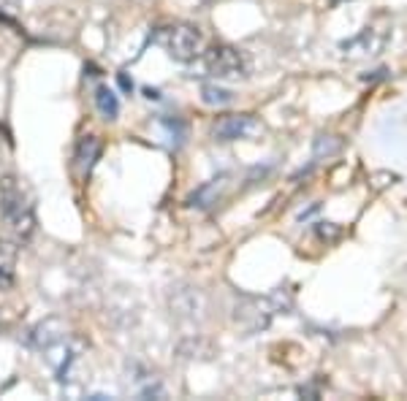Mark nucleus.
I'll use <instances>...</instances> for the list:
<instances>
[{
    "instance_id": "12",
    "label": "nucleus",
    "mask_w": 407,
    "mask_h": 401,
    "mask_svg": "<svg viewBox=\"0 0 407 401\" xmlns=\"http://www.w3.org/2000/svg\"><path fill=\"white\" fill-rule=\"evenodd\" d=\"M117 81H120V87H123L125 93H133V81H130L125 74H117Z\"/></svg>"
},
{
    "instance_id": "11",
    "label": "nucleus",
    "mask_w": 407,
    "mask_h": 401,
    "mask_svg": "<svg viewBox=\"0 0 407 401\" xmlns=\"http://www.w3.org/2000/svg\"><path fill=\"white\" fill-rule=\"evenodd\" d=\"M14 285V274L8 266H0V290H8Z\"/></svg>"
},
{
    "instance_id": "13",
    "label": "nucleus",
    "mask_w": 407,
    "mask_h": 401,
    "mask_svg": "<svg viewBox=\"0 0 407 401\" xmlns=\"http://www.w3.org/2000/svg\"><path fill=\"white\" fill-rule=\"evenodd\" d=\"M144 93H147V98H160V93H158V90H144Z\"/></svg>"
},
{
    "instance_id": "3",
    "label": "nucleus",
    "mask_w": 407,
    "mask_h": 401,
    "mask_svg": "<svg viewBox=\"0 0 407 401\" xmlns=\"http://www.w3.org/2000/svg\"><path fill=\"white\" fill-rule=\"evenodd\" d=\"M204 65L206 74L215 79H245L247 76V57L245 52L229 47V44H217L204 54Z\"/></svg>"
},
{
    "instance_id": "9",
    "label": "nucleus",
    "mask_w": 407,
    "mask_h": 401,
    "mask_svg": "<svg viewBox=\"0 0 407 401\" xmlns=\"http://www.w3.org/2000/svg\"><path fill=\"white\" fill-rule=\"evenodd\" d=\"M223 179H212L206 187H201L193 198H190V203L193 206H212V203H217V198H220V190H223Z\"/></svg>"
},
{
    "instance_id": "4",
    "label": "nucleus",
    "mask_w": 407,
    "mask_h": 401,
    "mask_svg": "<svg viewBox=\"0 0 407 401\" xmlns=\"http://www.w3.org/2000/svg\"><path fill=\"white\" fill-rule=\"evenodd\" d=\"M212 136L215 141H255L263 136V125L253 114H231L212 125Z\"/></svg>"
},
{
    "instance_id": "5",
    "label": "nucleus",
    "mask_w": 407,
    "mask_h": 401,
    "mask_svg": "<svg viewBox=\"0 0 407 401\" xmlns=\"http://www.w3.org/2000/svg\"><path fill=\"white\" fill-rule=\"evenodd\" d=\"M391 41V30L385 27H364L361 33H356L353 38L342 41L339 52L348 60H361V57H375L385 49V44Z\"/></svg>"
},
{
    "instance_id": "7",
    "label": "nucleus",
    "mask_w": 407,
    "mask_h": 401,
    "mask_svg": "<svg viewBox=\"0 0 407 401\" xmlns=\"http://www.w3.org/2000/svg\"><path fill=\"white\" fill-rule=\"evenodd\" d=\"M95 106H98L103 120H109V123L120 117V100L114 95V90H109L106 84H101V87L95 90Z\"/></svg>"
},
{
    "instance_id": "8",
    "label": "nucleus",
    "mask_w": 407,
    "mask_h": 401,
    "mask_svg": "<svg viewBox=\"0 0 407 401\" xmlns=\"http://www.w3.org/2000/svg\"><path fill=\"white\" fill-rule=\"evenodd\" d=\"M201 100L206 106H229V103H233V93L226 87H217V84H204Z\"/></svg>"
},
{
    "instance_id": "1",
    "label": "nucleus",
    "mask_w": 407,
    "mask_h": 401,
    "mask_svg": "<svg viewBox=\"0 0 407 401\" xmlns=\"http://www.w3.org/2000/svg\"><path fill=\"white\" fill-rule=\"evenodd\" d=\"M0 212L6 217V223L14 228V233L20 239H27L36 228V212H33V198L27 193V187L14 179V176H3L0 179Z\"/></svg>"
},
{
    "instance_id": "6",
    "label": "nucleus",
    "mask_w": 407,
    "mask_h": 401,
    "mask_svg": "<svg viewBox=\"0 0 407 401\" xmlns=\"http://www.w3.org/2000/svg\"><path fill=\"white\" fill-rule=\"evenodd\" d=\"M101 139L98 136H82L77 144V152H74V166L82 179H87L90 171L95 168L98 157H101Z\"/></svg>"
},
{
    "instance_id": "10",
    "label": "nucleus",
    "mask_w": 407,
    "mask_h": 401,
    "mask_svg": "<svg viewBox=\"0 0 407 401\" xmlns=\"http://www.w3.org/2000/svg\"><path fill=\"white\" fill-rule=\"evenodd\" d=\"M339 150H342V141L337 136H318V141H315V157H323V155L331 157Z\"/></svg>"
},
{
    "instance_id": "2",
    "label": "nucleus",
    "mask_w": 407,
    "mask_h": 401,
    "mask_svg": "<svg viewBox=\"0 0 407 401\" xmlns=\"http://www.w3.org/2000/svg\"><path fill=\"white\" fill-rule=\"evenodd\" d=\"M153 41L166 52L174 63H190L201 54L204 38L199 27L174 22V25H163L153 33Z\"/></svg>"
}]
</instances>
